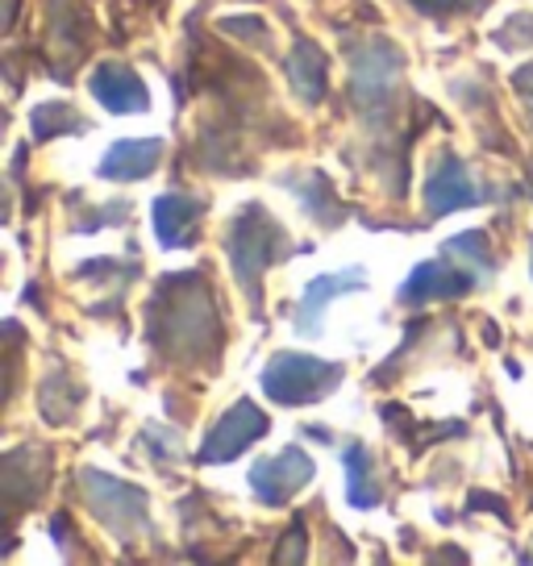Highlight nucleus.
I'll return each mask as SVG.
<instances>
[{
	"label": "nucleus",
	"mask_w": 533,
	"mask_h": 566,
	"mask_svg": "<svg viewBox=\"0 0 533 566\" xmlns=\"http://www.w3.org/2000/svg\"><path fill=\"white\" fill-rule=\"evenodd\" d=\"M358 287H367V271H358V266L342 271V275H317V280H309L296 329H301L304 337H317L321 334V325H317L321 308L334 301V296H342V292H358Z\"/></svg>",
	"instance_id": "f8f14e48"
},
{
	"label": "nucleus",
	"mask_w": 533,
	"mask_h": 566,
	"mask_svg": "<svg viewBox=\"0 0 533 566\" xmlns=\"http://www.w3.org/2000/svg\"><path fill=\"white\" fill-rule=\"evenodd\" d=\"M288 238L284 230L266 217L263 209H242L238 217H233L230 226V263H233V275H238V283H242V292L250 296V304L259 308V280H263V271L275 259H284L288 254Z\"/></svg>",
	"instance_id": "f03ea898"
},
{
	"label": "nucleus",
	"mask_w": 533,
	"mask_h": 566,
	"mask_svg": "<svg viewBox=\"0 0 533 566\" xmlns=\"http://www.w3.org/2000/svg\"><path fill=\"white\" fill-rule=\"evenodd\" d=\"M454 259L442 254L438 263H421L409 275V283L400 287V301L405 304H429V301H454L462 292H471L480 275L471 266H450Z\"/></svg>",
	"instance_id": "1a4fd4ad"
},
{
	"label": "nucleus",
	"mask_w": 533,
	"mask_h": 566,
	"mask_svg": "<svg viewBox=\"0 0 533 566\" xmlns=\"http://www.w3.org/2000/svg\"><path fill=\"white\" fill-rule=\"evenodd\" d=\"M266 412L250 405V400H238L230 412H221V421L209 429V438L200 446V462H226L233 454H242L250 442H259L266 433Z\"/></svg>",
	"instance_id": "423d86ee"
},
{
	"label": "nucleus",
	"mask_w": 533,
	"mask_h": 566,
	"mask_svg": "<svg viewBox=\"0 0 533 566\" xmlns=\"http://www.w3.org/2000/svg\"><path fill=\"white\" fill-rule=\"evenodd\" d=\"M163 159V142L159 138H143V142H117L101 159V176L105 179H146Z\"/></svg>",
	"instance_id": "ddd939ff"
},
{
	"label": "nucleus",
	"mask_w": 533,
	"mask_h": 566,
	"mask_svg": "<svg viewBox=\"0 0 533 566\" xmlns=\"http://www.w3.org/2000/svg\"><path fill=\"white\" fill-rule=\"evenodd\" d=\"M400 67L405 59L391 51L388 42H363L355 51V71H351V96L363 108V117L372 113L375 122H384V108L396 101V84H400Z\"/></svg>",
	"instance_id": "20e7f679"
},
{
	"label": "nucleus",
	"mask_w": 533,
	"mask_h": 566,
	"mask_svg": "<svg viewBox=\"0 0 533 566\" xmlns=\"http://www.w3.org/2000/svg\"><path fill=\"white\" fill-rule=\"evenodd\" d=\"M30 125H34V138L38 142H51L54 134H80L84 129V122L75 117V108L67 105H38L34 108V117H30Z\"/></svg>",
	"instance_id": "a211bd4d"
},
{
	"label": "nucleus",
	"mask_w": 533,
	"mask_h": 566,
	"mask_svg": "<svg viewBox=\"0 0 533 566\" xmlns=\"http://www.w3.org/2000/svg\"><path fill=\"white\" fill-rule=\"evenodd\" d=\"M84 495L113 533L129 537L134 530H146V495L138 488L117 483L113 475H101V471H84Z\"/></svg>",
	"instance_id": "39448f33"
},
{
	"label": "nucleus",
	"mask_w": 533,
	"mask_h": 566,
	"mask_svg": "<svg viewBox=\"0 0 533 566\" xmlns=\"http://www.w3.org/2000/svg\"><path fill=\"white\" fill-rule=\"evenodd\" d=\"M342 384L338 363H321L313 354H275L263 371V391L275 405H313Z\"/></svg>",
	"instance_id": "7ed1b4c3"
},
{
	"label": "nucleus",
	"mask_w": 533,
	"mask_h": 566,
	"mask_svg": "<svg viewBox=\"0 0 533 566\" xmlns=\"http://www.w3.org/2000/svg\"><path fill=\"white\" fill-rule=\"evenodd\" d=\"M221 30L233 38H242L247 46H263V42H271V34H266V25L259 18H233V21H221Z\"/></svg>",
	"instance_id": "6ab92c4d"
},
{
	"label": "nucleus",
	"mask_w": 533,
	"mask_h": 566,
	"mask_svg": "<svg viewBox=\"0 0 533 566\" xmlns=\"http://www.w3.org/2000/svg\"><path fill=\"white\" fill-rule=\"evenodd\" d=\"M200 217H205V200H196V196L167 192L155 200V233H159V242L167 250L192 247Z\"/></svg>",
	"instance_id": "9b49d317"
},
{
	"label": "nucleus",
	"mask_w": 533,
	"mask_h": 566,
	"mask_svg": "<svg viewBox=\"0 0 533 566\" xmlns=\"http://www.w3.org/2000/svg\"><path fill=\"white\" fill-rule=\"evenodd\" d=\"M309 479H313V462H309V454H301V446H292L284 454L259 462V467L250 471V488H254V495H259L263 504L280 509V504H288L292 495L301 492Z\"/></svg>",
	"instance_id": "6e6552de"
},
{
	"label": "nucleus",
	"mask_w": 533,
	"mask_h": 566,
	"mask_svg": "<svg viewBox=\"0 0 533 566\" xmlns=\"http://www.w3.org/2000/svg\"><path fill=\"white\" fill-rule=\"evenodd\" d=\"M288 549H275V563H296V558H304V525H296V530L284 537Z\"/></svg>",
	"instance_id": "aec40b11"
},
{
	"label": "nucleus",
	"mask_w": 533,
	"mask_h": 566,
	"mask_svg": "<svg viewBox=\"0 0 533 566\" xmlns=\"http://www.w3.org/2000/svg\"><path fill=\"white\" fill-rule=\"evenodd\" d=\"M483 192L475 188V179L467 171V163L454 155V150H438L433 155V167H429L426 179V205L433 217H446V212L462 209V205H480Z\"/></svg>",
	"instance_id": "0eeeda50"
},
{
	"label": "nucleus",
	"mask_w": 533,
	"mask_h": 566,
	"mask_svg": "<svg viewBox=\"0 0 533 566\" xmlns=\"http://www.w3.org/2000/svg\"><path fill=\"white\" fill-rule=\"evenodd\" d=\"M325 67H330L325 54L309 38H301L292 59H288V75H292V88H296L304 105H321V96H325Z\"/></svg>",
	"instance_id": "4468645a"
},
{
	"label": "nucleus",
	"mask_w": 533,
	"mask_h": 566,
	"mask_svg": "<svg viewBox=\"0 0 533 566\" xmlns=\"http://www.w3.org/2000/svg\"><path fill=\"white\" fill-rule=\"evenodd\" d=\"M412 4L433 18V13H446V9H459V4H467V0H412Z\"/></svg>",
	"instance_id": "4be33fe9"
},
{
	"label": "nucleus",
	"mask_w": 533,
	"mask_h": 566,
	"mask_svg": "<svg viewBox=\"0 0 533 566\" xmlns=\"http://www.w3.org/2000/svg\"><path fill=\"white\" fill-rule=\"evenodd\" d=\"M92 96L108 108V113H146L150 108V92H146L143 75L125 63H101L92 71Z\"/></svg>",
	"instance_id": "9d476101"
},
{
	"label": "nucleus",
	"mask_w": 533,
	"mask_h": 566,
	"mask_svg": "<svg viewBox=\"0 0 533 566\" xmlns=\"http://www.w3.org/2000/svg\"><path fill=\"white\" fill-rule=\"evenodd\" d=\"M346 475H351V504L355 509H375L379 504V483H375V467H372V454L363 450V446H351L346 450Z\"/></svg>",
	"instance_id": "dca6fc26"
},
{
	"label": "nucleus",
	"mask_w": 533,
	"mask_h": 566,
	"mask_svg": "<svg viewBox=\"0 0 533 566\" xmlns=\"http://www.w3.org/2000/svg\"><path fill=\"white\" fill-rule=\"evenodd\" d=\"M467 509H492L497 516H504V521H509V504H504V500H497V495H488V492L471 495V500H467Z\"/></svg>",
	"instance_id": "412c9836"
},
{
	"label": "nucleus",
	"mask_w": 533,
	"mask_h": 566,
	"mask_svg": "<svg viewBox=\"0 0 533 566\" xmlns=\"http://www.w3.org/2000/svg\"><path fill=\"white\" fill-rule=\"evenodd\" d=\"M446 433H462V424H442V429H429V438H446ZM421 450H426V438H417L412 454H421Z\"/></svg>",
	"instance_id": "5701e85b"
},
{
	"label": "nucleus",
	"mask_w": 533,
	"mask_h": 566,
	"mask_svg": "<svg viewBox=\"0 0 533 566\" xmlns=\"http://www.w3.org/2000/svg\"><path fill=\"white\" fill-rule=\"evenodd\" d=\"M159 296L163 301H150V342L159 350L192 363H200V346L217 350L221 329L200 275H167V283H159Z\"/></svg>",
	"instance_id": "f257e3e1"
},
{
	"label": "nucleus",
	"mask_w": 533,
	"mask_h": 566,
	"mask_svg": "<svg viewBox=\"0 0 533 566\" xmlns=\"http://www.w3.org/2000/svg\"><path fill=\"white\" fill-rule=\"evenodd\" d=\"M446 254H454L462 266H471L480 280L492 271V266H497V259H492V247H488V233H480V230L450 238V242H446Z\"/></svg>",
	"instance_id": "f3484780"
},
{
	"label": "nucleus",
	"mask_w": 533,
	"mask_h": 566,
	"mask_svg": "<svg viewBox=\"0 0 533 566\" xmlns=\"http://www.w3.org/2000/svg\"><path fill=\"white\" fill-rule=\"evenodd\" d=\"M280 184L296 192V200H301L304 212H309L313 221H321V226H338V221H342L334 184H330L325 176H317V171H313V176H284Z\"/></svg>",
	"instance_id": "2eb2a0df"
}]
</instances>
